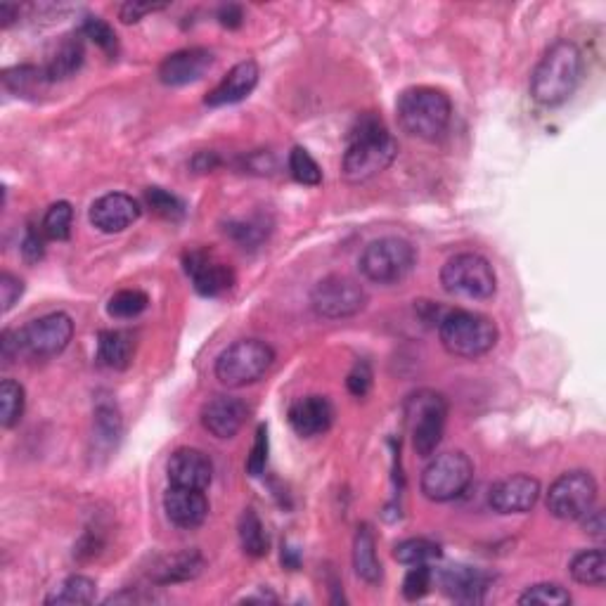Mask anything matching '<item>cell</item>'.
<instances>
[{"label": "cell", "instance_id": "obj_13", "mask_svg": "<svg viewBox=\"0 0 606 606\" xmlns=\"http://www.w3.org/2000/svg\"><path fill=\"white\" fill-rule=\"evenodd\" d=\"M185 273L202 296H221L235 285V273L223 261H218L209 251H190L185 254Z\"/></svg>", "mask_w": 606, "mask_h": 606}, {"label": "cell", "instance_id": "obj_47", "mask_svg": "<svg viewBox=\"0 0 606 606\" xmlns=\"http://www.w3.org/2000/svg\"><path fill=\"white\" fill-rule=\"evenodd\" d=\"M22 353V341H19V332L5 330L0 337V356H3V365H12Z\"/></svg>", "mask_w": 606, "mask_h": 606}, {"label": "cell", "instance_id": "obj_31", "mask_svg": "<svg viewBox=\"0 0 606 606\" xmlns=\"http://www.w3.org/2000/svg\"><path fill=\"white\" fill-rule=\"evenodd\" d=\"M441 557H443L441 545L427 538H410L393 547V559L405 566H419V564L431 566Z\"/></svg>", "mask_w": 606, "mask_h": 606}, {"label": "cell", "instance_id": "obj_1", "mask_svg": "<svg viewBox=\"0 0 606 606\" xmlns=\"http://www.w3.org/2000/svg\"><path fill=\"white\" fill-rule=\"evenodd\" d=\"M398 157V140L375 112H365L348 131L341 173L348 183H367L384 173Z\"/></svg>", "mask_w": 606, "mask_h": 606}, {"label": "cell", "instance_id": "obj_33", "mask_svg": "<svg viewBox=\"0 0 606 606\" xmlns=\"http://www.w3.org/2000/svg\"><path fill=\"white\" fill-rule=\"evenodd\" d=\"M45 83H50L48 74H45V69L34 67V64H19V67L3 72V86L15 95H34Z\"/></svg>", "mask_w": 606, "mask_h": 606}, {"label": "cell", "instance_id": "obj_25", "mask_svg": "<svg viewBox=\"0 0 606 606\" xmlns=\"http://www.w3.org/2000/svg\"><path fill=\"white\" fill-rule=\"evenodd\" d=\"M83 60H86V48H83V38L79 34L67 36L60 45H57V50L53 53V57H50L48 67H45L48 81L53 83V81L72 79V76L83 67Z\"/></svg>", "mask_w": 606, "mask_h": 606}, {"label": "cell", "instance_id": "obj_3", "mask_svg": "<svg viewBox=\"0 0 606 606\" xmlns=\"http://www.w3.org/2000/svg\"><path fill=\"white\" fill-rule=\"evenodd\" d=\"M396 116L403 131L412 138L436 140L448 131L453 119V102L438 88L412 86L398 95Z\"/></svg>", "mask_w": 606, "mask_h": 606}, {"label": "cell", "instance_id": "obj_20", "mask_svg": "<svg viewBox=\"0 0 606 606\" xmlns=\"http://www.w3.org/2000/svg\"><path fill=\"white\" fill-rule=\"evenodd\" d=\"M164 512L173 526L192 531V528L202 526L206 517H209V500H206L204 491L171 486L164 495Z\"/></svg>", "mask_w": 606, "mask_h": 606}, {"label": "cell", "instance_id": "obj_45", "mask_svg": "<svg viewBox=\"0 0 606 606\" xmlns=\"http://www.w3.org/2000/svg\"><path fill=\"white\" fill-rule=\"evenodd\" d=\"M169 8V3H143V0H128L119 8V19L124 24H135L140 19L152 15V12H161Z\"/></svg>", "mask_w": 606, "mask_h": 606}, {"label": "cell", "instance_id": "obj_42", "mask_svg": "<svg viewBox=\"0 0 606 606\" xmlns=\"http://www.w3.org/2000/svg\"><path fill=\"white\" fill-rule=\"evenodd\" d=\"M372 379H375V377H372L370 363H367V360H358V363L353 365V370L348 372L346 386H348V391L353 393V396L363 398L372 389Z\"/></svg>", "mask_w": 606, "mask_h": 606}, {"label": "cell", "instance_id": "obj_16", "mask_svg": "<svg viewBox=\"0 0 606 606\" xmlns=\"http://www.w3.org/2000/svg\"><path fill=\"white\" fill-rule=\"evenodd\" d=\"M166 474H169L171 486L206 491L211 486V479H214V462L197 448H178L169 457Z\"/></svg>", "mask_w": 606, "mask_h": 606}, {"label": "cell", "instance_id": "obj_18", "mask_svg": "<svg viewBox=\"0 0 606 606\" xmlns=\"http://www.w3.org/2000/svg\"><path fill=\"white\" fill-rule=\"evenodd\" d=\"M214 67V53L206 48H183L159 64V81L164 86H188L202 79Z\"/></svg>", "mask_w": 606, "mask_h": 606}, {"label": "cell", "instance_id": "obj_5", "mask_svg": "<svg viewBox=\"0 0 606 606\" xmlns=\"http://www.w3.org/2000/svg\"><path fill=\"white\" fill-rule=\"evenodd\" d=\"M405 419H408L412 450L419 457H431L441 446L443 431L448 419V401L443 393L422 389L412 393L405 403Z\"/></svg>", "mask_w": 606, "mask_h": 606}, {"label": "cell", "instance_id": "obj_4", "mask_svg": "<svg viewBox=\"0 0 606 606\" xmlns=\"http://www.w3.org/2000/svg\"><path fill=\"white\" fill-rule=\"evenodd\" d=\"M438 339L450 356L481 358L498 344V325L488 315L474 311H450L438 322Z\"/></svg>", "mask_w": 606, "mask_h": 606}, {"label": "cell", "instance_id": "obj_38", "mask_svg": "<svg viewBox=\"0 0 606 606\" xmlns=\"http://www.w3.org/2000/svg\"><path fill=\"white\" fill-rule=\"evenodd\" d=\"M81 34L86 36V38H90V41L98 45L102 53H107L109 57H114L116 53H119V38H116L114 29L109 27L105 19L88 17L86 22H83Z\"/></svg>", "mask_w": 606, "mask_h": 606}, {"label": "cell", "instance_id": "obj_43", "mask_svg": "<svg viewBox=\"0 0 606 606\" xmlns=\"http://www.w3.org/2000/svg\"><path fill=\"white\" fill-rule=\"evenodd\" d=\"M225 232H230V237L235 242L247 244V247H256V244L263 242L266 237V230H263V223H254V221H240V223H230Z\"/></svg>", "mask_w": 606, "mask_h": 606}, {"label": "cell", "instance_id": "obj_52", "mask_svg": "<svg viewBox=\"0 0 606 606\" xmlns=\"http://www.w3.org/2000/svg\"><path fill=\"white\" fill-rule=\"evenodd\" d=\"M282 564H285L287 569H296V566H299V552L292 550V547H282Z\"/></svg>", "mask_w": 606, "mask_h": 606}, {"label": "cell", "instance_id": "obj_34", "mask_svg": "<svg viewBox=\"0 0 606 606\" xmlns=\"http://www.w3.org/2000/svg\"><path fill=\"white\" fill-rule=\"evenodd\" d=\"M150 306V296L143 289H121L107 303V313L116 320H133Z\"/></svg>", "mask_w": 606, "mask_h": 606}, {"label": "cell", "instance_id": "obj_24", "mask_svg": "<svg viewBox=\"0 0 606 606\" xmlns=\"http://www.w3.org/2000/svg\"><path fill=\"white\" fill-rule=\"evenodd\" d=\"M353 569L360 580L370 585H377L384 576L382 562L377 557L375 531L370 524H360L356 538H353Z\"/></svg>", "mask_w": 606, "mask_h": 606}, {"label": "cell", "instance_id": "obj_36", "mask_svg": "<svg viewBox=\"0 0 606 606\" xmlns=\"http://www.w3.org/2000/svg\"><path fill=\"white\" fill-rule=\"evenodd\" d=\"M289 173L296 183L301 185H320L322 183V169L318 161L311 157V152L303 150V147H294L289 152Z\"/></svg>", "mask_w": 606, "mask_h": 606}, {"label": "cell", "instance_id": "obj_30", "mask_svg": "<svg viewBox=\"0 0 606 606\" xmlns=\"http://www.w3.org/2000/svg\"><path fill=\"white\" fill-rule=\"evenodd\" d=\"M121 431H124V422H121L119 408L107 401L98 403V408H95V443L109 453L119 443Z\"/></svg>", "mask_w": 606, "mask_h": 606}, {"label": "cell", "instance_id": "obj_23", "mask_svg": "<svg viewBox=\"0 0 606 606\" xmlns=\"http://www.w3.org/2000/svg\"><path fill=\"white\" fill-rule=\"evenodd\" d=\"M204 569V557L197 550H183L169 557H161L150 571L152 583L173 585L197 578Z\"/></svg>", "mask_w": 606, "mask_h": 606}, {"label": "cell", "instance_id": "obj_37", "mask_svg": "<svg viewBox=\"0 0 606 606\" xmlns=\"http://www.w3.org/2000/svg\"><path fill=\"white\" fill-rule=\"evenodd\" d=\"M521 606L528 604H545V606H564L571 604L569 590H564L559 583H538L526 588L524 595L519 597Z\"/></svg>", "mask_w": 606, "mask_h": 606}, {"label": "cell", "instance_id": "obj_15", "mask_svg": "<svg viewBox=\"0 0 606 606\" xmlns=\"http://www.w3.org/2000/svg\"><path fill=\"white\" fill-rule=\"evenodd\" d=\"M540 498V481L528 474H514L491 488L488 502L498 514H526Z\"/></svg>", "mask_w": 606, "mask_h": 606}, {"label": "cell", "instance_id": "obj_49", "mask_svg": "<svg viewBox=\"0 0 606 606\" xmlns=\"http://www.w3.org/2000/svg\"><path fill=\"white\" fill-rule=\"evenodd\" d=\"M218 19H221L223 27L237 29V27H242L244 12H242L240 5H223L221 12H218Z\"/></svg>", "mask_w": 606, "mask_h": 606}, {"label": "cell", "instance_id": "obj_35", "mask_svg": "<svg viewBox=\"0 0 606 606\" xmlns=\"http://www.w3.org/2000/svg\"><path fill=\"white\" fill-rule=\"evenodd\" d=\"M72 223H74V209L69 202H57L45 211L43 216V232L48 240L67 242L72 237Z\"/></svg>", "mask_w": 606, "mask_h": 606}, {"label": "cell", "instance_id": "obj_27", "mask_svg": "<svg viewBox=\"0 0 606 606\" xmlns=\"http://www.w3.org/2000/svg\"><path fill=\"white\" fill-rule=\"evenodd\" d=\"M95 595H98V585L88 576H69L62 580L57 588L45 597L48 606H83L93 604Z\"/></svg>", "mask_w": 606, "mask_h": 606}, {"label": "cell", "instance_id": "obj_22", "mask_svg": "<svg viewBox=\"0 0 606 606\" xmlns=\"http://www.w3.org/2000/svg\"><path fill=\"white\" fill-rule=\"evenodd\" d=\"M256 86H259V64L254 60H244L223 76V81L206 95L204 102L209 107L237 105V102L247 100Z\"/></svg>", "mask_w": 606, "mask_h": 606}, {"label": "cell", "instance_id": "obj_10", "mask_svg": "<svg viewBox=\"0 0 606 606\" xmlns=\"http://www.w3.org/2000/svg\"><path fill=\"white\" fill-rule=\"evenodd\" d=\"M597 481L590 472L576 469L559 476L547 493V509L559 521H580L595 507Z\"/></svg>", "mask_w": 606, "mask_h": 606}, {"label": "cell", "instance_id": "obj_8", "mask_svg": "<svg viewBox=\"0 0 606 606\" xmlns=\"http://www.w3.org/2000/svg\"><path fill=\"white\" fill-rule=\"evenodd\" d=\"M441 285L460 299L486 301L498 289V277L488 259L481 254H457L441 268Z\"/></svg>", "mask_w": 606, "mask_h": 606}, {"label": "cell", "instance_id": "obj_51", "mask_svg": "<svg viewBox=\"0 0 606 606\" xmlns=\"http://www.w3.org/2000/svg\"><path fill=\"white\" fill-rule=\"evenodd\" d=\"M15 19H19V5H12V3L0 5V27L8 29Z\"/></svg>", "mask_w": 606, "mask_h": 606}, {"label": "cell", "instance_id": "obj_26", "mask_svg": "<svg viewBox=\"0 0 606 606\" xmlns=\"http://www.w3.org/2000/svg\"><path fill=\"white\" fill-rule=\"evenodd\" d=\"M135 353L133 334L124 330H105L98 337V363L109 370H126Z\"/></svg>", "mask_w": 606, "mask_h": 606}, {"label": "cell", "instance_id": "obj_46", "mask_svg": "<svg viewBox=\"0 0 606 606\" xmlns=\"http://www.w3.org/2000/svg\"><path fill=\"white\" fill-rule=\"evenodd\" d=\"M45 232L36 230L34 225L27 230V235H24L22 240V256L27 263H38L45 256Z\"/></svg>", "mask_w": 606, "mask_h": 606}, {"label": "cell", "instance_id": "obj_40", "mask_svg": "<svg viewBox=\"0 0 606 606\" xmlns=\"http://www.w3.org/2000/svg\"><path fill=\"white\" fill-rule=\"evenodd\" d=\"M431 578H434V573H431L429 564H419L412 566L408 571V576L403 580V595L405 599H410V602H417V599H422L427 595L431 588Z\"/></svg>", "mask_w": 606, "mask_h": 606}, {"label": "cell", "instance_id": "obj_19", "mask_svg": "<svg viewBox=\"0 0 606 606\" xmlns=\"http://www.w3.org/2000/svg\"><path fill=\"white\" fill-rule=\"evenodd\" d=\"M289 424L301 438H315L332 429L334 405L327 396H303L289 408Z\"/></svg>", "mask_w": 606, "mask_h": 606}, {"label": "cell", "instance_id": "obj_14", "mask_svg": "<svg viewBox=\"0 0 606 606\" xmlns=\"http://www.w3.org/2000/svg\"><path fill=\"white\" fill-rule=\"evenodd\" d=\"M202 427L209 431L211 436L221 438H232L242 431L244 424H247L249 417V405L237 396H225V393H218V396L209 398L202 408Z\"/></svg>", "mask_w": 606, "mask_h": 606}, {"label": "cell", "instance_id": "obj_17", "mask_svg": "<svg viewBox=\"0 0 606 606\" xmlns=\"http://www.w3.org/2000/svg\"><path fill=\"white\" fill-rule=\"evenodd\" d=\"M140 204L138 199H133L126 192H109L95 199L90 206V223L95 225L100 232L114 235V232H124L126 228L140 218Z\"/></svg>", "mask_w": 606, "mask_h": 606}, {"label": "cell", "instance_id": "obj_32", "mask_svg": "<svg viewBox=\"0 0 606 606\" xmlns=\"http://www.w3.org/2000/svg\"><path fill=\"white\" fill-rule=\"evenodd\" d=\"M24 408H27L24 386L17 384L15 379H3V384H0V424L5 429L17 427L24 417Z\"/></svg>", "mask_w": 606, "mask_h": 606}, {"label": "cell", "instance_id": "obj_41", "mask_svg": "<svg viewBox=\"0 0 606 606\" xmlns=\"http://www.w3.org/2000/svg\"><path fill=\"white\" fill-rule=\"evenodd\" d=\"M266 464H268V427L266 424H261L259 431H256L254 448H251V453L247 457V474L261 476L266 472Z\"/></svg>", "mask_w": 606, "mask_h": 606}, {"label": "cell", "instance_id": "obj_7", "mask_svg": "<svg viewBox=\"0 0 606 606\" xmlns=\"http://www.w3.org/2000/svg\"><path fill=\"white\" fill-rule=\"evenodd\" d=\"M417 263V251L401 237H382L370 242L360 254V273L375 285H398L412 273Z\"/></svg>", "mask_w": 606, "mask_h": 606}, {"label": "cell", "instance_id": "obj_48", "mask_svg": "<svg viewBox=\"0 0 606 606\" xmlns=\"http://www.w3.org/2000/svg\"><path fill=\"white\" fill-rule=\"evenodd\" d=\"M580 521H583L585 533L592 535V538H599V540L604 538L606 524H604V512H602V509H595V507H592L590 512L585 514V517L580 519Z\"/></svg>", "mask_w": 606, "mask_h": 606}, {"label": "cell", "instance_id": "obj_21", "mask_svg": "<svg viewBox=\"0 0 606 606\" xmlns=\"http://www.w3.org/2000/svg\"><path fill=\"white\" fill-rule=\"evenodd\" d=\"M441 590L457 604H481L486 599L491 578L474 566H448L438 576Z\"/></svg>", "mask_w": 606, "mask_h": 606}, {"label": "cell", "instance_id": "obj_44", "mask_svg": "<svg viewBox=\"0 0 606 606\" xmlns=\"http://www.w3.org/2000/svg\"><path fill=\"white\" fill-rule=\"evenodd\" d=\"M24 282L12 273H0V308L3 313H10L15 303L22 299Z\"/></svg>", "mask_w": 606, "mask_h": 606}, {"label": "cell", "instance_id": "obj_11", "mask_svg": "<svg viewBox=\"0 0 606 606\" xmlns=\"http://www.w3.org/2000/svg\"><path fill=\"white\" fill-rule=\"evenodd\" d=\"M313 311L325 320H344L367 306V292L346 275H330L313 287Z\"/></svg>", "mask_w": 606, "mask_h": 606}, {"label": "cell", "instance_id": "obj_2", "mask_svg": "<svg viewBox=\"0 0 606 606\" xmlns=\"http://www.w3.org/2000/svg\"><path fill=\"white\" fill-rule=\"evenodd\" d=\"M585 60L573 41H557L545 50L531 76V98L543 107L564 105L583 79Z\"/></svg>", "mask_w": 606, "mask_h": 606}, {"label": "cell", "instance_id": "obj_6", "mask_svg": "<svg viewBox=\"0 0 606 606\" xmlns=\"http://www.w3.org/2000/svg\"><path fill=\"white\" fill-rule=\"evenodd\" d=\"M275 363L273 346L261 339H240L216 360V379L228 389L256 384Z\"/></svg>", "mask_w": 606, "mask_h": 606}, {"label": "cell", "instance_id": "obj_9", "mask_svg": "<svg viewBox=\"0 0 606 606\" xmlns=\"http://www.w3.org/2000/svg\"><path fill=\"white\" fill-rule=\"evenodd\" d=\"M474 479V464L469 455L462 450H450V453L436 455L422 472L424 498L431 502H450L464 495L469 483Z\"/></svg>", "mask_w": 606, "mask_h": 606}, {"label": "cell", "instance_id": "obj_12", "mask_svg": "<svg viewBox=\"0 0 606 606\" xmlns=\"http://www.w3.org/2000/svg\"><path fill=\"white\" fill-rule=\"evenodd\" d=\"M74 320L67 313H48L19 330L22 353L29 358H55L72 344Z\"/></svg>", "mask_w": 606, "mask_h": 606}, {"label": "cell", "instance_id": "obj_50", "mask_svg": "<svg viewBox=\"0 0 606 606\" xmlns=\"http://www.w3.org/2000/svg\"><path fill=\"white\" fill-rule=\"evenodd\" d=\"M145 602H152V595H143V592H135V590H124L119 592V595L109 597L105 604H145Z\"/></svg>", "mask_w": 606, "mask_h": 606}, {"label": "cell", "instance_id": "obj_39", "mask_svg": "<svg viewBox=\"0 0 606 606\" xmlns=\"http://www.w3.org/2000/svg\"><path fill=\"white\" fill-rule=\"evenodd\" d=\"M145 202L154 214L166 218V221H180L185 216V204L180 202L176 195L161 190V188H150L145 192Z\"/></svg>", "mask_w": 606, "mask_h": 606}, {"label": "cell", "instance_id": "obj_29", "mask_svg": "<svg viewBox=\"0 0 606 606\" xmlns=\"http://www.w3.org/2000/svg\"><path fill=\"white\" fill-rule=\"evenodd\" d=\"M237 533H240V545L244 554H249V557L254 559L266 557L270 550V540L266 526H263L261 517L254 512V509H244L240 517V526H237Z\"/></svg>", "mask_w": 606, "mask_h": 606}, {"label": "cell", "instance_id": "obj_28", "mask_svg": "<svg viewBox=\"0 0 606 606\" xmlns=\"http://www.w3.org/2000/svg\"><path fill=\"white\" fill-rule=\"evenodd\" d=\"M571 578L588 588H602L606 583V554L604 550H583L571 559Z\"/></svg>", "mask_w": 606, "mask_h": 606}]
</instances>
